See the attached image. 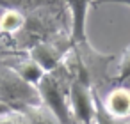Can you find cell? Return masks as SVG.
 <instances>
[{"label":"cell","instance_id":"6da1fadb","mask_svg":"<svg viewBox=\"0 0 130 124\" xmlns=\"http://www.w3.org/2000/svg\"><path fill=\"white\" fill-rule=\"evenodd\" d=\"M114 60V53H102L89 41H84L73 44L62 64L66 66L73 82L86 83L93 90L102 92L107 83L114 82V75L110 73Z\"/></svg>","mask_w":130,"mask_h":124},{"label":"cell","instance_id":"7a4b0ae2","mask_svg":"<svg viewBox=\"0 0 130 124\" xmlns=\"http://www.w3.org/2000/svg\"><path fill=\"white\" fill-rule=\"evenodd\" d=\"M71 76L66 69V66L61 62L55 69L43 75V78L38 82V90L41 96V103L50 108L62 124H73V112H71Z\"/></svg>","mask_w":130,"mask_h":124},{"label":"cell","instance_id":"3957f363","mask_svg":"<svg viewBox=\"0 0 130 124\" xmlns=\"http://www.w3.org/2000/svg\"><path fill=\"white\" fill-rule=\"evenodd\" d=\"M0 101L13 110H22L29 105H41V96L36 85L25 82L16 71L0 62Z\"/></svg>","mask_w":130,"mask_h":124},{"label":"cell","instance_id":"277c9868","mask_svg":"<svg viewBox=\"0 0 130 124\" xmlns=\"http://www.w3.org/2000/svg\"><path fill=\"white\" fill-rule=\"evenodd\" d=\"M71 48H73L71 34H62V36H57L50 41H45V43L34 46L27 55L30 59H34L45 73H48V71L55 69L66 59V55L70 53Z\"/></svg>","mask_w":130,"mask_h":124},{"label":"cell","instance_id":"5b68a950","mask_svg":"<svg viewBox=\"0 0 130 124\" xmlns=\"http://www.w3.org/2000/svg\"><path fill=\"white\" fill-rule=\"evenodd\" d=\"M71 112H73V120L80 124H94V115H96V101H94V90L80 82L71 83Z\"/></svg>","mask_w":130,"mask_h":124},{"label":"cell","instance_id":"8992f818","mask_svg":"<svg viewBox=\"0 0 130 124\" xmlns=\"http://www.w3.org/2000/svg\"><path fill=\"white\" fill-rule=\"evenodd\" d=\"M64 4L68 7L70 18H71V41L73 44L87 41V13L89 7H93L94 0H64Z\"/></svg>","mask_w":130,"mask_h":124},{"label":"cell","instance_id":"52a82bcc","mask_svg":"<svg viewBox=\"0 0 130 124\" xmlns=\"http://www.w3.org/2000/svg\"><path fill=\"white\" fill-rule=\"evenodd\" d=\"M102 103L114 119L130 122V89L126 85H116L110 89L105 97H102Z\"/></svg>","mask_w":130,"mask_h":124},{"label":"cell","instance_id":"ba28073f","mask_svg":"<svg viewBox=\"0 0 130 124\" xmlns=\"http://www.w3.org/2000/svg\"><path fill=\"white\" fill-rule=\"evenodd\" d=\"M25 13L20 11H4L0 14V39L16 36L25 25Z\"/></svg>","mask_w":130,"mask_h":124},{"label":"cell","instance_id":"9c48e42d","mask_svg":"<svg viewBox=\"0 0 130 124\" xmlns=\"http://www.w3.org/2000/svg\"><path fill=\"white\" fill-rule=\"evenodd\" d=\"M64 4V0H0V9L2 11H20V13H32L41 7L48 6H59Z\"/></svg>","mask_w":130,"mask_h":124},{"label":"cell","instance_id":"30bf717a","mask_svg":"<svg viewBox=\"0 0 130 124\" xmlns=\"http://www.w3.org/2000/svg\"><path fill=\"white\" fill-rule=\"evenodd\" d=\"M22 112L30 119L32 124H62L61 119L50 108H46L43 103L41 105H29V106L22 108Z\"/></svg>","mask_w":130,"mask_h":124},{"label":"cell","instance_id":"8fae6325","mask_svg":"<svg viewBox=\"0 0 130 124\" xmlns=\"http://www.w3.org/2000/svg\"><path fill=\"white\" fill-rule=\"evenodd\" d=\"M116 67H118V71L114 75V83L116 85H128L130 83V44L121 52Z\"/></svg>","mask_w":130,"mask_h":124},{"label":"cell","instance_id":"7c38bea8","mask_svg":"<svg viewBox=\"0 0 130 124\" xmlns=\"http://www.w3.org/2000/svg\"><path fill=\"white\" fill-rule=\"evenodd\" d=\"M94 101H96V115H94V124H130L128 120H119V119H114L105 108H103V103H102V96L98 90H94Z\"/></svg>","mask_w":130,"mask_h":124},{"label":"cell","instance_id":"4fadbf2b","mask_svg":"<svg viewBox=\"0 0 130 124\" xmlns=\"http://www.w3.org/2000/svg\"><path fill=\"white\" fill-rule=\"evenodd\" d=\"M0 124H32V122L22 110H9L7 113L0 115Z\"/></svg>","mask_w":130,"mask_h":124},{"label":"cell","instance_id":"5bb4252c","mask_svg":"<svg viewBox=\"0 0 130 124\" xmlns=\"http://www.w3.org/2000/svg\"><path fill=\"white\" fill-rule=\"evenodd\" d=\"M102 4H123V6H128L130 7V0H100V2H96L93 7H98Z\"/></svg>","mask_w":130,"mask_h":124},{"label":"cell","instance_id":"9a60e30c","mask_svg":"<svg viewBox=\"0 0 130 124\" xmlns=\"http://www.w3.org/2000/svg\"><path fill=\"white\" fill-rule=\"evenodd\" d=\"M9 110H13L9 105H6V103H2V101H0V115H4V113H7Z\"/></svg>","mask_w":130,"mask_h":124},{"label":"cell","instance_id":"2e32d148","mask_svg":"<svg viewBox=\"0 0 130 124\" xmlns=\"http://www.w3.org/2000/svg\"><path fill=\"white\" fill-rule=\"evenodd\" d=\"M73 124H80V122H77V120H73Z\"/></svg>","mask_w":130,"mask_h":124},{"label":"cell","instance_id":"e0dca14e","mask_svg":"<svg viewBox=\"0 0 130 124\" xmlns=\"http://www.w3.org/2000/svg\"><path fill=\"white\" fill-rule=\"evenodd\" d=\"M96 2H100V0H94V4H96ZM94 4H93V6H94Z\"/></svg>","mask_w":130,"mask_h":124}]
</instances>
